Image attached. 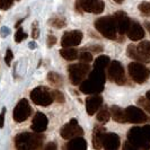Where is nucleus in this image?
Segmentation results:
<instances>
[{
	"mask_svg": "<svg viewBox=\"0 0 150 150\" xmlns=\"http://www.w3.org/2000/svg\"><path fill=\"white\" fill-rule=\"evenodd\" d=\"M30 49H35V47H36V45H35V43H34V42H30Z\"/></svg>",
	"mask_w": 150,
	"mask_h": 150,
	"instance_id": "obj_44",
	"label": "nucleus"
},
{
	"mask_svg": "<svg viewBox=\"0 0 150 150\" xmlns=\"http://www.w3.org/2000/svg\"><path fill=\"white\" fill-rule=\"evenodd\" d=\"M103 148L107 150H115L120 148V137L116 133H106L103 137Z\"/></svg>",
	"mask_w": 150,
	"mask_h": 150,
	"instance_id": "obj_17",
	"label": "nucleus"
},
{
	"mask_svg": "<svg viewBox=\"0 0 150 150\" xmlns=\"http://www.w3.org/2000/svg\"><path fill=\"white\" fill-rule=\"evenodd\" d=\"M90 67L88 63L80 62L71 64L68 68V74H69V80L71 81L72 85L78 86L86 79V76L89 74Z\"/></svg>",
	"mask_w": 150,
	"mask_h": 150,
	"instance_id": "obj_4",
	"label": "nucleus"
},
{
	"mask_svg": "<svg viewBox=\"0 0 150 150\" xmlns=\"http://www.w3.org/2000/svg\"><path fill=\"white\" fill-rule=\"evenodd\" d=\"M128 70L130 77L137 83H146V80H148L150 76L149 69L139 62H131L128 66Z\"/></svg>",
	"mask_w": 150,
	"mask_h": 150,
	"instance_id": "obj_6",
	"label": "nucleus"
},
{
	"mask_svg": "<svg viewBox=\"0 0 150 150\" xmlns=\"http://www.w3.org/2000/svg\"><path fill=\"white\" fill-rule=\"evenodd\" d=\"M106 81V76L104 70L94 68V71L89 72L88 79H85L79 85V89L83 94L95 95L104 89V85Z\"/></svg>",
	"mask_w": 150,
	"mask_h": 150,
	"instance_id": "obj_1",
	"label": "nucleus"
},
{
	"mask_svg": "<svg viewBox=\"0 0 150 150\" xmlns=\"http://www.w3.org/2000/svg\"><path fill=\"white\" fill-rule=\"evenodd\" d=\"M124 149H131V150L133 149V150H135V149H134V147H133V146H132L131 143L129 142V141H128L127 143H125V144H124Z\"/></svg>",
	"mask_w": 150,
	"mask_h": 150,
	"instance_id": "obj_42",
	"label": "nucleus"
},
{
	"mask_svg": "<svg viewBox=\"0 0 150 150\" xmlns=\"http://www.w3.org/2000/svg\"><path fill=\"white\" fill-rule=\"evenodd\" d=\"M14 58V54H13V51L10 49L7 50V53H6V57H5V62L7 63V66H10V62Z\"/></svg>",
	"mask_w": 150,
	"mask_h": 150,
	"instance_id": "obj_35",
	"label": "nucleus"
},
{
	"mask_svg": "<svg viewBox=\"0 0 150 150\" xmlns=\"http://www.w3.org/2000/svg\"><path fill=\"white\" fill-rule=\"evenodd\" d=\"M88 50H90V51H94V52H102L103 51V47L102 46H90V47H88Z\"/></svg>",
	"mask_w": 150,
	"mask_h": 150,
	"instance_id": "obj_40",
	"label": "nucleus"
},
{
	"mask_svg": "<svg viewBox=\"0 0 150 150\" xmlns=\"http://www.w3.org/2000/svg\"><path fill=\"white\" fill-rule=\"evenodd\" d=\"M30 99L34 104L40 106H49L51 105L53 100L52 91L47 89L46 87H36L30 91Z\"/></svg>",
	"mask_w": 150,
	"mask_h": 150,
	"instance_id": "obj_7",
	"label": "nucleus"
},
{
	"mask_svg": "<svg viewBox=\"0 0 150 150\" xmlns=\"http://www.w3.org/2000/svg\"><path fill=\"white\" fill-rule=\"evenodd\" d=\"M83 40V33L80 30H70L66 32L61 38V45L63 47H71L80 44Z\"/></svg>",
	"mask_w": 150,
	"mask_h": 150,
	"instance_id": "obj_13",
	"label": "nucleus"
},
{
	"mask_svg": "<svg viewBox=\"0 0 150 150\" xmlns=\"http://www.w3.org/2000/svg\"><path fill=\"white\" fill-rule=\"evenodd\" d=\"M45 149H46V150H50V149L55 150V149H57V144H55L54 142H50L47 146H46V147H45Z\"/></svg>",
	"mask_w": 150,
	"mask_h": 150,
	"instance_id": "obj_41",
	"label": "nucleus"
},
{
	"mask_svg": "<svg viewBox=\"0 0 150 150\" xmlns=\"http://www.w3.org/2000/svg\"><path fill=\"white\" fill-rule=\"evenodd\" d=\"M66 149L70 150H86L87 149V142L83 138H72L69 142L66 144Z\"/></svg>",
	"mask_w": 150,
	"mask_h": 150,
	"instance_id": "obj_20",
	"label": "nucleus"
},
{
	"mask_svg": "<svg viewBox=\"0 0 150 150\" xmlns=\"http://www.w3.org/2000/svg\"><path fill=\"white\" fill-rule=\"evenodd\" d=\"M138 104L141 106L143 110L150 113V100L147 97H140L138 99Z\"/></svg>",
	"mask_w": 150,
	"mask_h": 150,
	"instance_id": "obj_29",
	"label": "nucleus"
},
{
	"mask_svg": "<svg viewBox=\"0 0 150 150\" xmlns=\"http://www.w3.org/2000/svg\"><path fill=\"white\" fill-rule=\"evenodd\" d=\"M110 62L111 61H110V58L107 55H99L95 61V63H94V68L104 70L106 67L110 66Z\"/></svg>",
	"mask_w": 150,
	"mask_h": 150,
	"instance_id": "obj_24",
	"label": "nucleus"
},
{
	"mask_svg": "<svg viewBox=\"0 0 150 150\" xmlns=\"http://www.w3.org/2000/svg\"><path fill=\"white\" fill-rule=\"evenodd\" d=\"M144 26L147 27V30H148V32H149V33H150V23L146 22V23H144Z\"/></svg>",
	"mask_w": 150,
	"mask_h": 150,
	"instance_id": "obj_43",
	"label": "nucleus"
},
{
	"mask_svg": "<svg viewBox=\"0 0 150 150\" xmlns=\"http://www.w3.org/2000/svg\"><path fill=\"white\" fill-rule=\"evenodd\" d=\"M43 140H44V137L40 133L33 134L28 132H24L16 135L15 144L17 149H40L43 146Z\"/></svg>",
	"mask_w": 150,
	"mask_h": 150,
	"instance_id": "obj_2",
	"label": "nucleus"
},
{
	"mask_svg": "<svg viewBox=\"0 0 150 150\" xmlns=\"http://www.w3.org/2000/svg\"><path fill=\"white\" fill-rule=\"evenodd\" d=\"M47 123H49V120L47 117L45 116V114L41 112H38L35 114V116L33 117V121H32V125H30V129L35 132V133H42L44 132L46 128H47Z\"/></svg>",
	"mask_w": 150,
	"mask_h": 150,
	"instance_id": "obj_14",
	"label": "nucleus"
},
{
	"mask_svg": "<svg viewBox=\"0 0 150 150\" xmlns=\"http://www.w3.org/2000/svg\"><path fill=\"white\" fill-rule=\"evenodd\" d=\"M146 97H147L150 100V90H149V91H147V94H146Z\"/></svg>",
	"mask_w": 150,
	"mask_h": 150,
	"instance_id": "obj_45",
	"label": "nucleus"
},
{
	"mask_svg": "<svg viewBox=\"0 0 150 150\" xmlns=\"http://www.w3.org/2000/svg\"><path fill=\"white\" fill-rule=\"evenodd\" d=\"M106 130L102 125H96L93 131V147L94 149H100L103 148V137L105 134Z\"/></svg>",
	"mask_w": 150,
	"mask_h": 150,
	"instance_id": "obj_19",
	"label": "nucleus"
},
{
	"mask_svg": "<svg viewBox=\"0 0 150 150\" xmlns=\"http://www.w3.org/2000/svg\"><path fill=\"white\" fill-rule=\"evenodd\" d=\"M111 116L114 119V121H116L119 123L128 122L127 115H125V111H123L120 106H112V108H111Z\"/></svg>",
	"mask_w": 150,
	"mask_h": 150,
	"instance_id": "obj_22",
	"label": "nucleus"
},
{
	"mask_svg": "<svg viewBox=\"0 0 150 150\" xmlns=\"http://www.w3.org/2000/svg\"><path fill=\"white\" fill-rule=\"evenodd\" d=\"M38 22L34 23V25H33V30H32V36L33 38H38Z\"/></svg>",
	"mask_w": 150,
	"mask_h": 150,
	"instance_id": "obj_37",
	"label": "nucleus"
},
{
	"mask_svg": "<svg viewBox=\"0 0 150 150\" xmlns=\"http://www.w3.org/2000/svg\"><path fill=\"white\" fill-rule=\"evenodd\" d=\"M115 2H117V4H122L123 2V0H114Z\"/></svg>",
	"mask_w": 150,
	"mask_h": 150,
	"instance_id": "obj_46",
	"label": "nucleus"
},
{
	"mask_svg": "<svg viewBox=\"0 0 150 150\" xmlns=\"http://www.w3.org/2000/svg\"><path fill=\"white\" fill-rule=\"evenodd\" d=\"M139 10L142 13L143 15L148 16L150 15V2H147V1H143L139 5Z\"/></svg>",
	"mask_w": 150,
	"mask_h": 150,
	"instance_id": "obj_31",
	"label": "nucleus"
},
{
	"mask_svg": "<svg viewBox=\"0 0 150 150\" xmlns=\"http://www.w3.org/2000/svg\"><path fill=\"white\" fill-rule=\"evenodd\" d=\"M114 18L116 22V27H117V32L121 35H123L124 33H127L128 27L130 25V18L128 17L127 13L124 11H117L114 14Z\"/></svg>",
	"mask_w": 150,
	"mask_h": 150,
	"instance_id": "obj_16",
	"label": "nucleus"
},
{
	"mask_svg": "<svg viewBox=\"0 0 150 150\" xmlns=\"http://www.w3.org/2000/svg\"><path fill=\"white\" fill-rule=\"evenodd\" d=\"M103 104V98L95 94V96L86 99V111L89 115H94Z\"/></svg>",
	"mask_w": 150,
	"mask_h": 150,
	"instance_id": "obj_18",
	"label": "nucleus"
},
{
	"mask_svg": "<svg viewBox=\"0 0 150 150\" xmlns=\"http://www.w3.org/2000/svg\"><path fill=\"white\" fill-rule=\"evenodd\" d=\"M13 0H0V9L7 10L13 6Z\"/></svg>",
	"mask_w": 150,
	"mask_h": 150,
	"instance_id": "obj_34",
	"label": "nucleus"
},
{
	"mask_svg": "<svg viewBox=\"0 0 150 150\" xmlns=\"http://www.w3.org/2000/svg\"><path fill=\"white\" fill-rule=\"evenodd\" d=\"M125 115H127V120L130 123L133 124H141L148 121V116L144 114L141 108L137 107V106H129L125 110Z\"/></svg>",
	"mask_w": 150,
	"mask_h": 150,
	"instance_id": "obj_12",
	"label": "nucleus"
},
{
	"mask_svg": "<svg viewBox=\"0 0 150 150\" xmlns=\"http://www.w3.org/2000/svg\"><path fill=\"white\" fill-rule=\"evenodd\" d=\"M52 95H53V99L57 100L58 103H64V95L61 93L60 90H53Z\"/></svg>",
	"mask_w": 150,
	"mask_h": 150,
	"instance_id": "obj_32",
	"label": "nucleus"
},
{
	"mask_svg": "<svg viewBox=\"0 0 150 150\" xmlns=\"http://www.w3.org/2000/svg\"><path fill=\"white\" fill-rule=\"evenodd\" d=\"M78 58L80 62H85V63H89L93 61V55L89 52H81L80 54H78Z\"/></svg>",
	"mask_w": 150,
	"mask_h": 150,
	"instance_id": "obj_30",
	"label": "nucleus"
},
{
	"mask_svg": "<svg viewBox=\"0 0 150 150\" xmlns=\"http://www.w3.org/2000/svg\"><path fill=\"white\" fill-rule=\"evenodd\" d=\"M108 78H110V80H112L117 85H124L127 79H125V74H124V68L119 61L110 62Z\"/></svg>",
	"mask_w": 150,
	"mask_h": 150,
	"instance_id": "obj_9",
	"label": "nucleus"
},
{
	"mask_svg": "<svg viewBox=\"0 0 150 150\" xmlns=\"http://www.w3.org/2000/svg\"><path fill=\"white\" fill-rule=\"evenodd\" d=\"M95 28L108 40H115L116 38V33H117V27H116V22L114 16H106V17H100L95 22Z\"/></svg>",
	"mask_w": 150,
	"mask_h": 150,
	"instance_id": "obj_3",
	"label": "nucleus"
},
{
	"mask_svg": "<svg viewBox=\"0 0 150 150\" xmlns=\"http://www.w3.org/2000/svg\"><path fill=\"white\" fill-rule=\"evenodd\" d=\"M32 114V108H30V104H28V100L27 99H21L18 102V104L16 105V107L14 108V113H13V116H14V120L18 123L26 121Z\"/></svg>",
	"mask_w": 150,
	"mask_h": 150,
	"instance_id": "obj_10",
	"label": "nucleus"
},
{
	"mask_svg": "<svg viewBox=\"0 0 150 150\" xmlns=\"http://www.w3.org/2000/svg\"><path fill=\"white\" fill-rule=\"evenodd\" d=\"M127 54H128L129 58H131V59H133V60H137L139 61V62H148V58H146L144 55H142L141 53L138 51V49H137V46L134 45L130 44L128 46V49H127Z\"/></svg>",
	"mask_w": 150,
	"mask_h": 150,
	"instance_id": "obj_21",
	"label": "nucleus"
},
{
	"mask_svg": "<svg viewBox=\"0 0 150 150\" xmlns=\"http://www.w3.org/2000/svg\"><path fill=\"white\" fill-rule=\"evenodd\" d=\"M128 141L134 149H150V142L147 140L141 127H133L129 130Z\"/></svg>",
	"mask_w": 150,
	"mask_h": 150,
	"instance_id": "obj_5",
	"label": "nucleus"
},
{
	"mask_svg": "<svg viewBox=\"0 0 150 150\" xmlns=\"http://www.w3.org/2000/svg\"><path fill=\"white\" fill-rule=\"evenodd\" d=\"M105 8V4L102 0H77L76 9L79 13H93V14H102Z\"/></svg>",
	"mask_w": 150,
	"mask_h": 150,
	"instance_id": "obj_8",
	"label": "nucleus"
},
{
	"mask_svg": "<svg viewBox=\"0 0 150 150\" xmlns=\"http://www.w3.org/2000/svg\"><path fill=\"white\" fill-rule=\"evenodd\" d=\"M50 23H51V25H52L53 27H55V28H62V27H64L67 25L66 19L62 18V17H54L53 19H51Z\"/></svg>",
	"mask_w": 150,
	"mask_h": 150,
	"instance_id": "obj_28",
	"label": "nucleus"
},
{
	"mask_svg": "<svg viewBox=\"0 0 150 150\" xmlns=\"http://www.w3.org/2000/svg\"><path fill=\"white\" fill-rule=\"evenodd\" d=\"M27 38V35L24 33V30L22 28H18V30L16 32L15 34V41L17 43H21L23 40H25V38Z\"/></svg>",
	"mask_w": 150,
	"mask_h": 150,
	"instance_id": "obj_33",
	"label": "nucleus"
},
{
	"mask_svg": "<svg viewBox=\"0 0 150 150\" xmlns=\"http://www.w3.org/2000/svg\"><path fill=\"white\" fill-rule=\"evenodd\" d=\"M47 80L52 83V85H54V86H62V83H63L62 77L59 74L53 72V71L47 74Z\"/></svg>",
	"mask_w": 150,
	"mask_h": 150,
	"instance_id": "obj_25",
	"label": "nucleus"
},
{
	"mask_svg": "<svg viewBox=\"0 0 150 150\" xmlns=\"http://www.w3.org/2000/svg\"><path fill=\"white\" fill-rule=\"evenodd\" d=\"M60 54L62 58H64L68 61H74L78 59V51L72 47H64L60 50Z\"/></svg>",
	"mask_w": 150,
	"mask_h": 150,
	"instance_id": "obj_23",
	"label": "nucleus"
},
{
	"mask_svg": "<svg viewBox=\"0 0 150 150\" xmlns=\"http://www.w3.org/2000/svg\"><path fill=\"white\" fill-rule=\"evenodd\" d=\"M83 134V130L78 124V121L76 119H72L68 124H66L63 128L61 129V137L66 140L72 139L75 137Z\"/></svg>",
	"mask_w": 150,
	"mask_h": 150,
	"instance_id": "obj_11",
	"label": "nucleus"
},
{
	"mask_svg": "<svg viewBox=\"0 0 150 150\" xmlns=\"http://www.w3.org/2000/svg\"><path fill=\"white\" fill-rule=\"evenodd\" d=\"M127 34L131 41H140L144 36V30H143L142 26L138 22L130 21V25H129L128 30H127Z\"/></svg>",
	"mask_w": 150,
	"mask_h": 150,
	"instance_id": "obj_15",
	"label": "nucleus"
},
{
	"mask_svg": "<svg viewBox=\"0 0 150 150\" xmlns=\"http://www.w3.org/2000/svg\"><path fill=\"white\" fill-rule=\"evenodd\" d=\"M111 119V113L108 111V108L107 107H103L97 114V120L100 122V123H106V122H108Z\"/></svg>",
	"mask_w": 150,
	"mask_h": 150,
	"instance_id": "obj_27",
	"label": "nucleus"
},
{
	"mask_svg": "<svg viewBox=\"0 0 150 150\" xmlns=\"http://www.w3.org/2000/svg\"><path fill=\"white\" fill-rule=\"evenodd\" d=\"M5 114H6V108L4 107L1 113H0V128H4V124H5Z\"/></svg>",
	"mask_w": 150,
	"mask_h": 150,
	"instance_id": "obj_39",
	"label": "nucleus"
},
{
	"mask_svg": "<svg viewBox=\"0 0 150 150\" xmlns=\"http://www.w3.org/2000/svg\"><path fill=\"white\" fill-rule=\"evenodd\" d=\"M142 131L144 135H146V138H147V140L150 142V125H144L142 127Z\"/></svg>",
	"mask_w": 150,
	"mask_h": 150,
	"instance_id": "obj_38",
	"label": "nucleus"
},
{
	"mask_svg": "<svg viewBox=\"0 0 150 150\" xmlns=\"http://www.w3.org/2000/svg\"><path fill=\"white\" fill-rule=\"evenodd\" d=\"M137 49H138V51L141 53L142 55L150 59V42H148V41L141 42L140 44L137 46Z\"/></svg>",
	"mask_w": 150,
	"mask_h": 150,
	"instance_id": "obj_26",
	"label": "nucleus"
},
{
	"mask_svg": "<svg viewBox=\"0 0 150 150\" xmlns=\"http://www.w3.org/2000/svg\"><path fill=\"white\" fill-rule=\"evenodd\" d=\"M46 43H47V46L51 47L53 45L57 43V38L54 35H49L47 36V40H46Z\"/></svg>",
	"mask_w": 150,
	"mask_h": 150,
	"instance_id": "obj_36",
	"label": "nucleus"
}]
</instances>
